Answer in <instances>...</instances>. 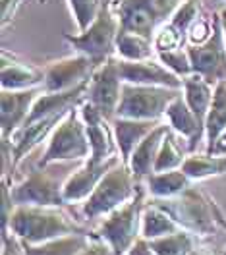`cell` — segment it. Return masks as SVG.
<instances>
[{"instance_id": "cell-3", "label": "cell", "mask_w": 226, "mask_h": 255, "mask_svg": "<svg viewBox=\"0 0 226 255\" xmlns=\"http://www.w3.org/2000/svg\"><path fill=\"white\" fill-rule=\"evenodd\" d=\"M139 188H141V182L133 176L131 168L122 160L99 182L95 191L85 199L83 215L87 219L107 217L118 207L131 201L137 195Z\"/></svg>"}, {"instance_id": "cell-19", "label": "cell", "mask_w": 226, "mask_h": 255, "mask_svg": "<svg viewBox=\"0 0 226 255\" xmlns=\"http://www.w3.org/2000/svg\"><path fill=\"white\" fill-rule=\"evenodd\" d=\"M164 118H166L168 126L188 141L190 153H195L199 143H201L203 137H205V126L197 120V116L194 114V111H192L190 105L186 103L184 93H180V95L168 105Z\"/></svg>"}, {"instance_id": "cell-40", "label": "cell", "mask_w": 226, "mask_h": 255, "mask_svg": "<svg viewBox=\"0 0 226 255\" xmlns=\"http://www.w3.org/2000/svg\"><path fill=\"white\" fill-rule=\"evenodd\" d=\"M190 255H205V254H203L201 250H197V248H195V250H194V252H192V254H190Z\"/></svg>"}, {"instance_id": "cell-30", "label": "cell", "mask_w": 226, "mask_h": 255, "mask_svg": "<svg viewBox=\"0 0 226 255\" xmlns=\"http://www.w3.org/2000/svg\"><path fill=\"white\" fill-rule=\"evenodd\" d=\"M178 230H180L178 223L166 211H162L161 207H157V205L147 201L145 209H143V215H141V236L143 238H162V236L178 232Z\"/></svg>"}, {"instance_id": "cell-13", "label": "cell", "mask_w": 226, "mask_h": 255, "mask_svg": "<svg viewBox=\"0 0 226 255\" xmlns=\"http://www.w3.org/2000/svg\"><path fill=\"white\" fill-rule=\"evenodd\" d=\"M81 118L87 128V137L91 143V157L89 159L95 162H103V160L114 157L118 151V143L114 137L113 122L109 118H105L101 112L89 103V101H81L80 103Z\"/></svg>"}, {"instance_id": "cell-1", "label": "cell", "mask_w": 226, "mask_h": 255, "mask_svg": "<svg viewBox=\"0 0 226 255\" xmlns=\"http://www.w3.org/2000/svg\"><path fill=\"white\" fill-rule=\"evenodd\" d=\"M149 203L166 211L182 230H188L194 236L207 238L219 228L226 230L225 215L219 211L215 201L199 188H186L172 197H151Z\"/></svg>"}, {"instance_id": "cell-11", "label": "cell", "mask_w": 226, "mask_h": 255, "mask_svg": "<svg viewBox=\"0 0 226 255\" xmlns=\"http://www.w3.org/2000/svg\"><path fill=\"white\" fill-rule=\"evenodd\" d=\"M122 83L124 81L118 72V58L113 56L105 64H101L91 76L85 101H89L105 118L113 122L122 97Z\"/></svg>"}, {"instance_id": "cell-2", "label": "cell", "mask_w": 226, "mask_h": 255, "mask_svg": "<svg viewBox=\"0 0 226 255\" xmlns=\"http://www.w3.org/2000/svg\"><path fill=\"white\" fill-rule=\"evenodd\" d=\"M8 230L14 232L19 242L27 244H43L68 234H91L60 207L41 205H16L8 221Z\"/></svg>"}, {"instance_id": "cell-23", "label": "cell", "mask_w": 226, "mask_h": 255, "mask_svg": "<svg viewBox=\"0 0 226 255\" xmlns=\"http://www.w3.org/2000/svg\"><path fill=\"white\" fill-rule=\"evenodd\" d=\"M182 93L186 103L190 105V109L194 111L197 120L205 126L207 114H209L211 103H213V95H215V85L207 81L199 74H192L184 78V85H182Z\"/></svg>"}, {"instance_id": "cell-5", "label": "cell", "mask_w": 226, "mask_h": 255, "mask_svg": "<svg viewBox=\"0 0 226 255\" xmlns=\"http://www.w3.org/2000/svg\"><path fill=\"white\" fill-rule=\"evenodd\" d=\"M145 191L147 188L141 184L137 195L126 205L107 215L101 226L95 230V234L105 240L116 255H126L131 250V246L141 238V215L147 205Z\"/></svg>"}, {"instance_id": "cell-38", "label": "cell", "mask_w": 226, "mask_h": 255, "mask_svg": "<svg viewBox=\"0 0 226 255\" xmlns=\"http://www.w3.org/2000/svg\"><path fill=\"white\" fill-rule=\"evenodd\" d=\"M207 153H209V151H207ZM211 153H215V155H226V131L219 137V141L211 149Z\"/></svg>"}, {"instance_id": "cell-35", "label": "cell", "mask_w": 226, "mask_h": 255, "mask_svg": "<svg viewBox=\"0 0 226 255\" xmlns=\"http://www.w3.org/2000/svg\"><path fill=\"white\" fill-rule=\"evenodd\" d=\"M80 255H116V254H114V250L105 240L99 238L95 232H91V240H89L87 248Z\"/></svg>"}, {"instance_id": "cell-16", "label": "cell", "mask_w": 226, "mask_h": 255, "mask_svg": "<svg viewBox=\"0 0 226 255\" xmlns=\"http://www.w3.org/2000/svg\"><path fill=\"white\" fill-rule=\"evenodd\" d=\"M118 72L124 83H135V85H164L182 89L184 78L170 72L162 62L153 58L149 60H124L118 58Z\"/></svg>"}, {"instance_id": "cell-12", "label": "cell", "mask_w": 226, "mask_h": 255, "mask_svg": "<svg viewBox=\"0 0 226 255\" xmlns=\"http://www.w3.org/2000/svg\"><path fill=\"white\" fill-rule=\"evenodd\" d=\"M99 66L85 54L68 56L62 60L50 62L45 70V81L43 91L47 93H58V91H70L81 85L83 81H89Z\"/></svg>"}, {"instance_id": "cell-15", "label": "cell", "mask_w": 226, "mask_h": 255, "mask_svg": "<svg viewBox=\"0 0 226 255\" xmlns=\"http://www.w3.org/2000/svg\"><path fill=\"white\" fill-rule=\"evenodd\" d=\"M43 93V87H31L21 91H8L2 89L0 95V120H2V139L10 141L12 135L25 124L35 101Z\"/></svg>"}, {"instance_id": "cell-6", "label": "cell", "mask_w": 226, "mask_h": 255, "mask_svg": "<svg viewBox=\"0 0 226 255\" xmlns=\"http://www.w3.org/2000/svg\"><path fill=\"white\" fill-rule=\"evenodd\" d=\"M184 2L186 0H111L124 29L141 33L151 39Z\"/></svg>"}, {"instance_id": "cell-7", "label": "cell", "mask_w": 226, "mask_h": 255, "mask_svg": "<svg viewBox=\"0 0 226 255\" xmlns=\"http://www.w3.org/2000/svg\"><path fill=\"white\" fill-rule=\"evenodd\" d=\"M91 157V143L87 137V128L81 118L80 105L70 109L62 122L56 126L49 139L45 155L37 162V166L45 168L58 160H78Z\"/></svg>"}, {"instance_id": "cell-22", "label": "cell", "mask_w": 226, "mask_h": 255, "mask_svg": "<svg viewBox=\"0 0 226 255\" xmlns=\"http://www.w3.org/2000/svg\"><path fill=\"white\" fill-rule=\"evenodd\" d=\"M168 124L162 122L161 126H157L141 143L135 147L131 159H129L128 166L131 168L133 176L143 182L147 176H151L155 172V160H157V155H159V149H161V143L168 131Z\"/></svg>"}, {"instance_id": "cell-27", "label": "cell", "mask_w": 226, "mask_h": 255, "mask_svg": "<svg viewBox=\"0 0 226 255\" xmlns=\"http://www.w3.org/2000/svg\"><path fill=\"white\" fill-rule=\"evenodd\" d=\"M116 52L124 60H149L157 54L151 37L128 31L124 27H120V33L116 37Z\"/></svg>"}, {"instance_id": "cell-26", "label": "cell", "mask_w": 226, "mask_h": 255, "mask_svg": "<svg viewBox=\"0 0 226 255\" xmlns=\"http://www.w3.org/2000/svg\"><path fill=\"white\" fill-rule=\"evenodd\" d=\"M226 131V81H219L215 85V95L211 103L209 114L205 120V139L209 151L217 145L219 137Z\"/></svg>"}, {"instance_id": "cell-9", "label": "cell", "mask_w": 226, "mask_h": 255, "mask_svg": "<svg viewBox=\"0 0 226 255\" xmlns=\"http://www.w3.org/2000/svg\"><path fill=\"white\" fill-rule=\"evenodd\" d=\"M186 48L195 74L203 76L213 85H217L219 81H226V41L219 12H215V29L209 39L201 45H188Z\"/></svg>"}, {"instance_id": "cell-25", "label": "cell", "mask_w": 226, "mask_h": 255, "mask_svg": "<svg viewBox=\"0 0 226 255\" xmlns=\"http://www.w3.org/2000/svg\"><path fill=\"white\" fill-rule=\"evenodd\" d=\"M188 153H190L188 141L182 139V135L176 133L172 128H168V131H166L161 143V149H159L157 160H155V172L182 168L184 160L188 159Z\"/></svg>"}, {"instance_id": "cell-4", "label": "cell", "mask_w": 226, "mask_h": 255, "mask_svg": "<svg viewBox=\"0 0 226 255\" xmlns=\"http://www.w3.org/2000/svg\"><path fill=\"white\" fill-rule=\"evenodd\" d=\"M120 19L113 10L111 0H107L97 14L95 21L85 29L76 35L64 33V41H68L76 48L78 54H85L93 62L101 66L109 58H113L116 52V37L120 33Z\"/></svg>"}, {"instance_id": "cell-42", "label": "cell", "mask_w": 226, "mask_h": 255, "mask_svg": "<svg viewBox=\"0 0 226 255\" xmlns=\"http://www.w3.org/2000/svg\"><path fill=\"white\" fill-rule=\"evenodd\" d=\"M223 255H226V252H225V254H223Z\"/></svg>"}, {"instance_id": "cell-28", "label": "cell", "mask_w": 226, "mask_h": 255, "mask_svg": "<svg viewBox=\"0 0 226 255\" xmlns=\"http://www.w3.org/2000/svg\"><path fill=\"white\" fill-rule=\"evenodd\" d=\"M192 178L186 174L182 168L176 170H166V172H153L145 178L147 193H151V197H172L186 188H190Z\"/></svg>"}, {"instance_id": "cell-24", "label": "cell", "mask_w": 226, "mask_h": 255, "mask_svg": "<svg viewBox=\"0 0 226 255\" xmlns=\"http://www.w3.org/2000/svg\"><path fill=\"white\" fill-rule=\"evenodd\" d=\"M91 240V234H68L47 240L43 244L21 242L25 255H80Z\"/></svg>"}, {"instance_id": "cell-34", "label": "cell", "mask_w": 226, "mask_h": 255, "mask_svg": "<svg viewBox=\"0 0 226 255\" xmlns=\"http://www.w3.org/2000/svg\"><path fill=\"white\" fill-rule=\"evenodd\" d=\"M23 254V246L14 232H10L8 228L2 230V255H21Z\"/></svg>"}, {"instance_id": "cell-8", "label": "cell", "mask_w": 226, "mask_h": 255, "mask_svg": "<svg viewBox=\"0 0 226 255\" xmlns=\"http://www.w3.org/2000/svg\"><path fill=\"white\" fill-rule=\"evenodd\" d=\"M182 93V89L164 85H135L122 83V97L116 116L133 120H162L168 105Z\"/></svg>"}, {"instance_id": "cell-21", "label": "cell", "mask_w": 226, "mask_h": 255, "mask_svg": "<svg viewBox=\"0 0 226 255\" xmlns=\"http://www.w3.org/2000/svg\"><path fill=\"white\" fill-rule=\"evenodd\" d=\"M162 120H133V118H120L116 116L113 120V129L116 143H118V151L122 160L128 164L135 147L145 139L147 135L161 126Z\"/></svg>"}, {"instance_id": "cell-10", "label": "cell", "mask_w": 226, "mask_h": 255, "mask_svg": "<svg viewBox=\"0 0 226 255\" xmlns=\"http://www.w3.org/2000/svg\"><path fill=\"white\" fill-rule=\"evenodd\" d=\"M64 184L45 168L37 166L29 176L12 188V199L16 205H41V207H62L66 205Z\"/></svg>"}, {"instance_id": "cell-17", "label": "cell", "mask_w": 226, "mask_h": 255, "mask_svg": "<svg viewBox=\"0 0 226 255\" xmlns=\"http://www.w3.org/2000/svg\"><path fill=\"white\" fill-rule=\"evenodd\" d=\"M122 160L118 155H114L111 159L103 160V162H95V160L87 159V162L78 168L72 176H68V180L64 182V193L66 203H74V201H83L87 199L95 188L99 186V182L113 170L116 164H120Z\"/></svg>"}, {"instance_id": "cell-41", "label": "cell", "mask_w": 226, "mask_h": 255, "mask_svg": "<svg viewBox=\"0 0 226 255\" xmlns=\"http://www.w3.org/2000/svg\"><path fill=\"white\" fill-rule=\"evenodd\" d=\"M39 2H41V4H45V2H47V0H39Z\"/></svg>"}, {"instance_id": "cell-20", "label": "cell", "mask_w": 226, "mask_h": 255, "mask_svg": "<svg viewBox=\"0 0 226 255\" xmlns=\"http://www.w3.org/2000/svg\"><path fill=\"white\" fill-rule=\"evenodd\" d=\"M2 89L8 91H21L31 89L45 81V72L29 62L19 60L16 54L2 50V66H0Z\"/></svg>"}, {"instance_id": "cell-32", "label": "cell", "mask_w": 226, "mask_h": 255, "mask_svg": "<svg viewBox=\"0 0 226 255\" xmlns=\"http://www.w3.org/2000/svg\"><path fill=\"white\" fill-rule=\"evenodd\" d=\"M105 2L107 0H68L70 10H72V16L76 19L80 31H85L95 21V17L101 12V8H103Z\"/></svg>"}, {"instance_id": "cell-31", "label": "cell", "mask_w": 226, "mask_h": 255, "mask_svg": "<svg viewBox=\"0 0 226 255\" xmlns=\"http://www.w3.org/2000/svg\"><path fill=\"white\" fill-rule=\"evenodd\" d=\"M153 250L157 255H190L195 250L194 246V234H190L188 230H178L172 234H166L162 238L149 240Z\"/></svg>"}, {"instance_id": "cell-14", "label": "cell", "mask_w": 226, "mask_h": 255, "mask_svg": "<svg viewBox=\"0 0 226 255\" xmlns=\"http://www.w3.org/2000/svg\"><path fill=\"white\" fill-rule=\"evenodd\" d=\"M199 16H201V0H186L178 8L176 14L157 29L153 37L155 50L164 52V50H176V48L186 47L188 31Z\"/></svg>"}, {"instance_id": "cell-36", "label": "cell", "mask_w": 226, "mask_h": 255, "mask_svg": "<svg viewBox=\"0 0 226 255\" xmlns=\"http://www.w3.org/2000/svg\"><path fill=\"white\" fill-rule=\"evenodd\" d=\"M23 0H0V16H2V25H8L14 16H16L17 8L21 6Z\"/></svg>"}, {"instance_id": "cell-33", "label": "cell", "mask_w": 226, "mask_h": 255, "mask_svg": "<svg viewBox=\"0 0 226 255\" xmlns=\"http://www.w3.org/2000/svg\"><path fill=\"white\" fill-rule=\"evenodd\" d=\"M159 62H162L170 72H174L180 78L192 76L194 68H192V60L188 54V48H176V50H164V52H157Z\"/></svg>"}, {"instance_id": "cell-39", "label": "cell", "mask_w": 226, "mask_h": 255, "mask_svg": "<svg viewBox=\"0 0 226 255\" xmlns=\"http://www.w3.org/2000/svg\"><path fill=\"white\" fill-rule=\"evenodd\" d=\"M219 14H221V23H223V31H225V41H226V8H223Z\"/></svg>"}, {"instance_id": "cell-18", "label": "cell", "mask_w": 226, "mask_h": 255, "mask_svg": "<svg viewBox=\"0 0 226 255\" xmlns=\"http://www.w3.org/2000/svg\"><path fill=\"white\" fill-rule=\"evenodd\" d=\"M66 114L68 112L45 116L41 120H35L31 124H25L17 129L10 139V143H12V168H16L23 157H27L37 145H41L49 135H52V131L62 122Z\"/></svg>"}, {"instance_id": "cell-37", "label": "cell", "mask_w": 226, "mask_h": 255, "mask_svg": "<svg viewBox=\"0 0 226 255\" xmlns=\"http://www.w3.org/2000/svg\"><path fill=\"white\" fill-rule=\"evenodd\" d=\"M126 255H157V252L153 250L151 242L141 236V238H139L135 244H133V246H131V250H129Z\"/></svg>"}, {"instance_id": "cell-29", "label": "cell", "mask_w": 226, "mask_h": 255, "mask_svg": "<svg viewBox=\"0 0 226 255\" xmlns=\"http://www.w3.org/2000/svg\"><path fill=\"white\" fill-rule=\"evenodd\" d=\"M182 170L192 180H205L209 176H221L226 172V155L215 153H190L184 160Z\"/></svg>"}]
</instances>
